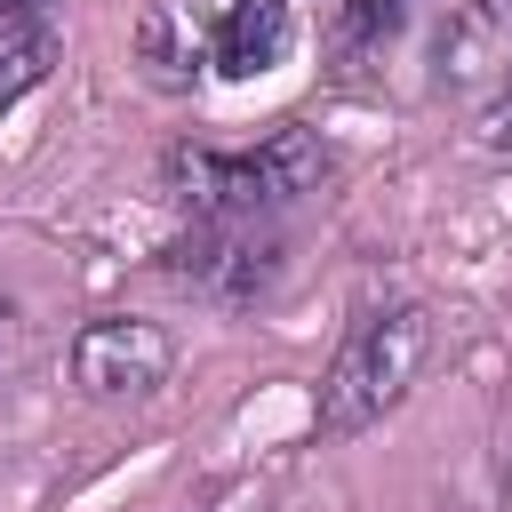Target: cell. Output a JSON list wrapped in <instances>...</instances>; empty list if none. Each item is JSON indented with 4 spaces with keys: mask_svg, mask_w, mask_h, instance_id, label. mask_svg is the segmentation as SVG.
<instances>
[{
    "mask_svg": "<svg viewBox=\"0 0 512 512\" xmlns=\"http://www.w3.org/2000/svg\"><path fill=\"white\" fill-rule=\"evenodd\" d=\"M176 368V344L160 320H136V312H104L72 336V384L88 400H144L160 392Z\"/></svg>",
    "mask_w": 512,
    "mask_h": 512,
    "instance_id": "3",
    "label": "cell"
},
{
    "mask_svg": "<svg viewBox=\"0 0 512 512\" xmlns=\"http://www.w3.org/2000/svg\"><path fill=\"white\" fill-rule=\"evenodd\" d=\"M48 64H56L48 16H0V104L32 96V88L48 80Z\"/></svg>",
    "mask_w": 512,
    "mask_h": 512,
    "instance_id": "6",
    "label": "cell"
},
{
    "mask_svg": "<svg viewBox=\"0 0 512 512\" xmlns=\"http://www.w3.org/2000/svg\"><path fill=\"white\" fill-rule=\"evenodd\" d=\"M424 360H432V312L424 304H368L320 376V400H312L320 440H352V432L384 424L416 392Z\"/></svg>",
    "mask_w": 512,
    "mask_h": 512,
    "instance_id": "1",
    "label": "cell"
},
{
    "mask_svg": "<svg viewBox=\"0 0 512 512\" xmlns=\"http://www.w3.org/2000/svg\"><path fill=\"white\" fill-rule=\"evenodd\" d=\"M320 176H328V144L312 128H272L256 152H216V144L168 152V192L200 224H256L264 208L320 192Z\"/></svg>",
    "mask_w": 512,
    "mask_h": 512,
    "instance_id": "2",
    "label": "cell"
},
{
    "mask_svg": "<svg viewBox=\"0 0 512 512\" xmlns=\"http://www.w3.org/2000/svg\"><path fill=\"white\" fill-rule=\"evenodd\" d=\"M408 8H416V0H344V8H336V56H344V64L384 56V48L400 40Z\"/></svg>",
    "mask_w": 512,
    "mask_h": 512,
    "instance_id": "7",
    "label": "cell"
},
{
    "mask_svg": "<svg viewBox=\"0 0 512 512\" xmlns=\"http://www.w3.org/2000/svg\"><path fill=\"white\" fill-rule=\"evenodd\" d=\"M184 32L224 80H256L288 56V0H184Z\"/></svg>",
    "mask_w": 512,
    "mask_h": 512,
    "instance_id": "4",
    "label": "cell"
},
{
    "mask_svg": "<svg viewBox=\"0 0 512 512\" xmlns=\"http://www.w3.org/2000/svg\"><path fill=\"white\" fill-rule=\"evenodd\" d=\"M168 264L184 280H200L208 296H224V304H256L280 280V240L256 232V224H200L192 240L168 248Z\"/></svg>",
    "mask_w": 512,
    "mask_h": 512,
    "instance_id": "5",
    "label": "cell"
}]
</instances>
